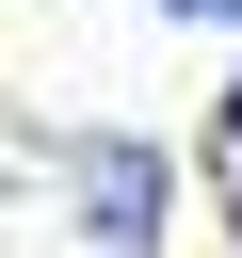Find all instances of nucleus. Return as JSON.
I'll return each instance as SVG.
<instances>
[{
    "label": "nucleus",
    "mask_w": 242,
    "mask_h": 258,
    "mask_svg": "<svg viewBox=\"0 0 242 258\" xmlns=\"http://www.w3.org/2000/svg\"><path fill=\"white\" fill-rule=\"evenodd\" d=\"M161 16H210V32H242V0H161Z\"/></svg>",
    "instance_id": "f03ea898"
},
{
    "label": "nucleus",
    "mask_w": 242,
    "mask_h": 258,
    "mask_svg": "<svg viewBox=\"0 0 242 258\" xmlns=\"http://www.w3.org/2000/svg\"><path fill=\"white\" fill-rule=\"evenodd\" d=\"M226 161H242V81H226Z\"/></svg>",
    "instance_id": "7ed1b4c3"
},
{
    "label": "nucleus",
    "mask_w": 242,
    "mask_h": 258,
    "mask_svg": "<svg viewBox=\"0 0 242 258\" xmlns=\"http://www.w3.org/2000/svg\"><path fill=\"white\" fill-rule=\"evenodd\" d=\"M0 177H16V113H0Z\"/></svg>",
    "instance_id": "20e7f679"
},
{
    "label": "nucleus",
    "mask_w": 242,
    "mask_h": 258,
    "mask_svg": "<svg viewBox=\"0 0 242 258\" xmlns=\"http://www.w3.org/2000/svg\"><path fill=\"white\" fill-rule=\"evenodd\" d=\"M65 194H81V242H97V258H145V242H161V145L81 129V145H65Z\"/></svg>",
    "instance_id": "f257e3e1"
}]
</instances>
